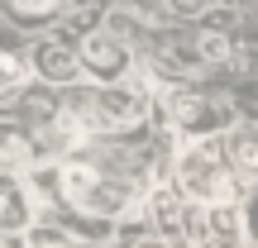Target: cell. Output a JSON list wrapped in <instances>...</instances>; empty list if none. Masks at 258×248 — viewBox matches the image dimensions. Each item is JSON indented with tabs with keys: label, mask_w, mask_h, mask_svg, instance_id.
Segmentation results:
<instances>
[{
	"label": "cell",
	"mask_w": 258,
	"mask_h": 248,
	"mask_svg": "<svg viewBox=\"0 0 258 248\" xmlns=\"http://www.w3.org/2000/svg\"><path fill=\"white\" fill-rule=\"evenodd\" d=\"M29 248H72V239H67L62 224H34V229L24 234Z\"/></svg>",
	"instance_id": "4fadbf2b"
},
{
	"label": "cell",
	"mask_w": 258,
	"mask_h": 248,
	"mask_svg": "<svg viewBox=\"0 0 258 248\" xmlns=\"http://www.w3.org/2000/svg\"><path fill=\"white\" fill-rule=\"evenodd\" d=\"M211 5H215V0H167V10H172V15H182V19H201Z\"/></svg>",
	"instance_id": "9a60e30c"
},
{
	"label": "cell",
	"mask_w": 258,
	"mask_h": 248,
	"mask_svg": "<svg viewBox=\"0 0 258 248\" xmlns=\"http://www.w3.org/2000/svg\"><path fill=\"white\" fill-rule=\"evenodd\" d=\"M134 248H167V243H163V239H139Z\"/></svg>",
	"instance_id": "e0dca14e"
},
{
	"label": "cell",
	"mask_w": 258,
	"mask_h": 248,
	"mask_svg": "<svg viewBox=\"0 0 258 248\" xmlns=\"http://www.w3.org/2000/svg\"><path fill=\"white\" fill-rule=\"evenodd\" d=\"M67 105H72L91 129H129V124L144 120V96L129 91L124 81L96 86V91H86V96H72Z\"/></svg>",
	"instance_id": "3957f363"
},
{
	"label": "cell",
	"mask_w": 258,
	"mask_h": 248,
	"mask_svg": "<svg viewBox=\"0 0 258 248\" xmlns=\"http://www.w3.org/2000/svg\"><path fill=\"white\" fill-rule=\"evenodd\" d=\"M196 53H201V62H225V57H234V48H230V38L225 34H201L196 38Z\"/></svg>",
	"instance_id": "5bb4252c"
},
{
	"label": "cell",
	"mask_w": 258,
	"mask_h": 248,
	"mask_svg": "<svg viewBox=\"0 0 258 248\" xmlns=\"http://www.w3.org/2000/svg\"><path fill=\"white\" fill-rule=\"evenodd\" d=\"M77 53H82V67H86V76H91L96 86H115V81H124L129 67H134V53H129V48H124L115 34H86Z\"/></svg>",
	"instance_id": "5b68a950"
},
{
	"label": "cell",
	"mask_w": 258,
	"mask_h": 248,
	"mask_svg": "<svg viewBox=\"0 0 258 248\" xmlns=\"http://www.w3.org/2000/svg\"><path fill=\"white\" fill-rule=\"evenodd\" d=\"M38 157V138L29 134L19 120H5L0 115V167H10V172H29Z\"/></svg>",
	"instance_id": "52a82bcc"
},
{
	"label": "cell",
	"mask_w": 258,
	"mask_h": 248,
	"mask_svg": "<svg viewBox=\"0 0 258 248\" xmlns=\"http://www.w3.org/2000/svg\"><path fill=\"white\" fill-rule=\"evenodd\" d=\"M186 234H191V248H244L249 220H244L239 201H215L201 205V215L186 210Z\"/></svg>",
	"instance_id": "277c9868"
},
{
	"label": "cell",
	"mask_w": 258,
	"mask_h": 248,
	"mask_svg": "<svg viewBox=\"0 0 258 248\" xmlns=\"http://www.w3.org/2000/svg\"><path fill=\"white\" fill-rule=\"evenodd\" d=\"M57 186H62V205H72L77 215H115L134 201V182H120V177H105L96 162H67L57 172Z\"/></svg>",
	"instance_id": "7a4b0ae2"
},
{
	"label": "cell",
	"mask_w": 258,
	"mask_h": 248,
	"mask_svg": "<svg viewBox=\"0 0 258 248\" xmlns=\"http://www.w3.org/2000/svg\"><path fill=\"white\" fill-rule=\"evenodd\" d=\"M10 15L15 19H29V24H38V19H53L67 10V0H5Z\"/></svg>",
	"instance_id": "8fae6325"
},
{
	"label": "cell",
	"mask_w": 258,
	"mask_h": 248,
	"mask_svg": "<svg viewBox=\"0 0 258 248\" xmlns=\"http://www.w3.org/2000/svg\"><path fill=\"white\" fill-rule=\"evenodd\" d=\"M29 229V196L15 182H0V234Z\"/></svg>",
	"instance_id": "30bf717a"
},
{
	"label": "cell",
	"mask_w": 258,
	"mask_h": 248,
	"mask_svg": "<svg viewBox=\"0 0 258 248\" xmlns=\"http://www.w3.org/2000/svg\"><path fill=\"white\" fill-rule=\"evenodd\" d=\"M225 157H230V167L239 177L258 182V129H239V134H230V138H225Z\"/></svg>",
	"instance_id": "9c48e42d"
},
{
	"label": "cell",
	"mask_w": 258,
	"mask_h": 248,
	"mask_svg": "<svg viewBox=\"0 0 258 248\" xmlns=\"http://www.w3.org/2000/svg\"><path fill=\"white\" fill-rule=\"evenodd\" d=\"M29 67H34V76L48 81V86H77L86 76L82 53H72L67 43H53V38H43V43L29 48Z\"/></svg>",
	"instance_id": "8992f818"
},
{
	"label": "cell",
	"mask_w": 258,
	"mask_h": 248,
	"mask_svg": "<svg viewBox=\"0 0 258 248\" xmlns=\"http://www.w3.org/2000/svg\"><path fill=\"white\" fill-rule=\"evenodd\" d=\"M244 248H253V243H244Z\"/></svg>",
	"instance_id": "ac0fdd59"
},
{
	"label": "cell",
	"mask_w": 258,
	"mask_h": 248,
	"mask_svg": "<svg viewBox=\"0 0 258 248\" xmlns=\"http://www.w3.org/2000/svg\"><path fill=\"white\" fill-rule=\"evenodd\" d=\"M244 220H249V243L258 248V196H249V205H244Z\"/></svg>",
	"instance_id": "2e32d148"
},
{
	"label": "cell",
	"mask_w": 258,
	"mask_h": 248,
	"mask_svg": "<svg viewBox=\"0 0 258 248\" xmlns=\"http://www.w3.org/2000/svg\"><path fill=\"white\" fill-rule=\"evenodd\" d=\"M234 167L225 157V138H211L206 134L201 143L182 148L177 153V186L186 191L191 205H215V201H239V186H234Z\"/></svg>",
	"instance_id": "6da1fadb"
},
{
	"label": "cell",
	"mask_w": 258,
	"mask_h": 248,
	"mask_svg": "<svg viewBox=\"0 0 258 248\" xmlns=\"http://www.w3.org/2000/svg\"><path fill=\"white\" fill-rule=\"evenodd\" d=\"M29 72H34V67H29L24 57H15L10 48H0V96H5V91H19Z\"/></svg>",
	"instance_id": "7c38bea8"
},
{
	"label": "cell",
	"mask_w": 258,
	"mask_h": 248,
	"mask_svg": "<svg viewBox=\"0 0 258 248\" xmlns=\"http://www.w3.org/2000/svg\"><path fill=\"white\" fill-rule=\"evenodd\" d=\"M186 191L177 182H167V186H153L148 191V220L153 224H163L167 234H177V229H186Z\"/></svg>",
	"instance_id": "ba28073f"
}]
</instances>
